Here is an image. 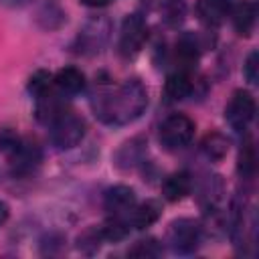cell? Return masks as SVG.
<instances>
[{
    "label": "cell",
    "mask_w": 259,
    "mask_h": 259,
    "mask_svg": "<svg viewBox=\"0 0 259 259\" xmlns=\"http://www.w3.org/2000/svg\"><path fill=\"white\" fill-rule=\"evenodd\" d=\"M93 113L107 125L136 121L148 107V91L138 79H127L117 87L99 89L91 101Z\"/></svg>",
    "instance_id": "cell-1"
},
{
    "label": "cell",
    "mask_w": 259,
    "mask_h": 259,
    "mask_svg": "<svg viewBox=\"0 0 259 259\" xmlns=\"http://www.w3.org/2000/svg\"><path fill=\"white\" fill-rule=\"evenodd\" d=\"M192 138H194V121L184 113H172L160 125V142L170 152L186 148L192 142Z\"/></svg>",
    "instance_id": "cell-2"
},
{
    "label": "cell",
    "mask_w": 259,
    "mask_h": 259,
    "mask_svg": "<svg viewBox=\"0 0 259 259\" xmlns=\"http://www.w3.org/2000/svg\"><path fill=\"white\" fill-rule=\"evenodd\" d=\"M51 142L59 150H71L81 144L85 138V121L75 115L73 111H65L61 117H57L51 125Z\"/></svg>",
    "instance_id": "cell-3"
},
{
    "label": "cell",
    "mask_w": 259,
    "mask_h": 259,
    "mask_svg": "<svg viewBox=\"0 0 259 259\" xmlns=\"http://www.w3.org/2000/svg\"><path fill=\"white\" fill-rule=\"evenodd\" d=\"M202 229L194 219H178L168 229V247L176 255H190L200 245Z\"/></svg>",
    "instance_id": "cell-4"
},
{
    "label": "cell",
    "mask_w": 259,
    "mask_h": 259,
    "mask_svg": "<svg viewBox=\"0 0 259 259\" xmlns=\"http://www.w3.org/2000/svg\"><path fill=\"white\" fill-rule=\"evenodd\" d=\"M146 36H148V26H146V20L142 14H127L125 20L121 22V32H119V55L130 59V57H136L144 42H146Z\"/></svg>",
    "instance_id": "cell-5"
},
{
    "label": "cell",
    "mask_w": 259,
    "mask_h": 259,
    "mask_svg": "<svg viewBox=\"0 0 259 259\" xmlns=\"http://www.w3.org/2000/svg\"><path fill=\"white\" fill-rule=\"evenodd\" d=\"M255 117V99L249 91L245 89H237L233 93V97L227 103L225 109V119L229 121V125L237 132L247 130V125L253 121Z\"/></svg>",
    "instance_id": "cell-6"
},
{
    "label": "cell",
    "mask_w": 259,
    "mask_h": 259,
    "mask_svg": "<svg viewBox=\"0 0 259 259\" xmlns=\"http://www.w3.org/2000/svg\"><path fill=\"white\" fill-rule=\"evenodd\" d=\"M40 148L34 144V142H28V140H22L10 154H8V160H10V172L14 176H26L30 174L38 164H40Z\"/></svg>",
    "instance_id": "cell-7"
},
{
    "label": "cell",
    "mask_w": 259,
    "mask_h": 259,
    "mask_svg": "<svg viewBox=\"0 0 259 259\" xmlns=\"http://www.w3.org/2000/svg\"><path fill=\"white\" fill-rule=\"evenodd\" d=\"M109 36V22L105 18H95L87 22V26L79 32V51L85 55L99 53Z\"/></svg>",
    "instance_id": "cell-8"
},
{
    "label": "cell",
    "mask_w": 259,
    "mask_h": 259,
    "mask_svg": "<svg viewBox=\"0 0 259 259\" xmlns=\"http://www.w3.org/2000/svg\"><path fill=\"white\" fill-rule=\"evenodd\" d=\"M103 204H105V210L109 214L130 217L132 208L136 206V190L125 186V184L111 186L103 196Z\"/></svg>",
    "instance_id": "cell-9"
},
{
    "label": "cell",
    "mask_w": 259,
    "mask_h": 259,
    "mask_svg": "<svg viewBox=\"0 0 259 259\" xmlns=\"http://www.w3.org/2000/svg\"><path fill=\"white\" fill-rule=\"evenodd\" d=\"M67 109V103H65V95L63 93H53L51 89L47 93H42L40 97H36V119L51 125L57 117H61Z\"/></svg>",
    "instance_id": "cell-10"
},
{
    "label": "cell",
    "mask_w": 259,
    "mask_h": 259,
    "mask_svg": "<svg viewBox=\"0 0 259 259\" xmlns=\"http://www.w3.org/2000/svg\"><path fill=\"white\" fill-rule=\"evenodd\" d=\"M233 0H196V16L206 26H219L231 12Z\"/></svg>",
    "instance_id": "cell-11"
},
{
    "label": "cell",
    "mask_w": 259,
    "mask_h": 259,
    "mask_svg": "<svg viewBox=\"0 0 259 259\" xmlns=\"http://www.w3.org/2000/svg\"><path fill=\"white\" fill-rule=\"evenodd\" d=\"M53 83L59 93H63L65 97H71L85 89V75L77 67H63L53 77Z\"/></svg>",
    "instance_id": "cell-12"
},
{
    "label": "cell",
    "mask_w": 259,
    "mask_h": 259,
    "mask_svg": "<svg viewBox=\"0 0 259 259\" xmlns=\"http://www.w3.org/2000/svg\"><path fill=\"white\" fill-rule=\"evenodd\" d=\"M231 20L233 26L239 34L249 36L253 26H255V18H257V10H255V2L253 0H239L237 4L231 6Z\"/></svg>",
    "instance_id": "cell-13"
},
{
    "label": "cell",
    "mask_w": 259,
    "mask_h": 259,
    "mask_svg": "<svg viewBox=\"0 0 259 259\" xmlns=\"http://www.w3.org/2000/svg\"><path fill=\"white\" fill-rule=\"evenodd\" d=\"M144 154H146V140L144 138H134L130 142H125L113 156V162L117 168H123V170H130L134 166H138L142 160H144Z\"/></svg>",
    "instance_id": "cell-14"
},
{
    "label": "cell",
    "mask_w": 259,
    "mask_h": 259,
    "mask_svg": "<svg viewBox=\"0 0 259 259\" xmlns=\"http://www.w3.org/2000/svg\"><path fill=\"white\" fill-rule=\"evenodd\" d=\"M192 93V79L188 71H174L172 75H168L166 83H164V95L168 101H180L186 99Z\"/></svg>",
    "instance_id": "cell-15"
},
{
    "label": "cell",
    "mask_w": 259,
    "mask_h": 259,
    "mask_svg": "<svg viewBox=\"0 0 259 259\" xmlns=\"http://www.w3.org/2000/svg\"><path fill=\"white\" fill-rule=\"evenodd\" d=\"M160 214H162V204L158 200H146V202L134 206L127 219H130V225L132 227L144 231V229L152 227L160 219Z\"/></svg>",
    "instance_id": "cell-16"
},
{
    "label": "cell",
    "mask_w": 259,
    "mask_h": 259,
    "mask_svg": "<svg viewBox=\"0 0 259 259\" xmlns=\"http://www.w3.org/2000/svg\"><path fill=\"white\" fill-rule=\"evenodd\" d=\"M190 186H192L190 174L184 172V170H180V172L170 174V176L162 182V194H164L166 200L178 202V200H182V198L190 192Z\"/></svg>",
    "instance_id": "cell-17"
},
{
    "label": "cell",
    "mask_w": 259,
    "mask_h": 259,
    "mask_svg": "<svg viewBox=\"0 0 259 259\" xmlns=\"http://www.w3.org/2000/svg\"><path fill=\"white\" fill-rule=\"evenodd\" d=\"M176 63L180 71H190L198 61V40L194 34H182L176 40Z\"/></svg>",
    "instance_id": "cell-18"
},
{
    "label": "cell",
    "mask_w": 259,
    "mask_h": 259,
    "mask_svg": "<svg viewBox=\"0 0 259 259\" xmlns=\"http://www.w3.org/2000/svg\"><path fill=\"white\" fill-rule=\"evenodd\" d=\"M257 170V154H255V144L251 138H245L241 150H239V158H237V172L241 178L251 180L255 176Z\"/></svg>",
    "instance_id": "cell-19"
},
{
    "label": "cell",
    "mask_w": 259,
    "mask_h": 259,
    "mask_svg": "<svg viewBox=\"0 0 259 259\" xmlns=\"http://www.w3.org/2000/svg\"><path fill=\"white\" fill-rule=\"evenodd\" d=\"M200 150H202V154H204L208 160L221 162V160L227 156V152H229V140H227L223 134H219V132H210V134H206V136L202 138Z\"/></svg>",
    "instance_id": "cell-20"
},
{
    "label": "cell",
    "mask_w": 259,
    "mask_h": 259,
    "mask_svg": "<svg viewBox=\"0 0 259 259\" xmlns=\"http://www.w3.org/2000/svg\"><path fill=\"white\" fill-rule=\"evenodd\" d=\"M99 229H101L103 239L115 243V241H121V239L127 237V233H130V219L121 217V214H109L107 221Z\"/></svg>",
    "instance_id": "cell-21"
},
{
    "label": "cell",
    "mask_w": 259,
    "mask_h": 259,
    "mask_svg": "<svg viewBox=\"0 0 259 259\" xmlns=\"http://www.w3.org/2000/svg\"><path fill=\"white\" fill-rule=\"evenodd\" d=\"M160 12H162V20L168 26L176 28L186 18V2L184 0H162Z\"/></svg>",
    "instance_id": "cell-22"
},
{
    "label": "cell",
    "mask_w": 259,
    "mask_h": 259,
    "mask_svg": "<svg viewBox=\"0 0 259 259\" xmlns=\"http://www.w3.org/2000/svg\"><path fill=\"white\" fill-rule=\"evenodd\" d=\"M51 85H53V75H51L49 71H45V69H38V71H34V73L30 75L26 89H28V93L36 99V97H40L42 93H47V91L51 89Z\"/></svg>",
    "instance_id": "cell-23"
},
{
    "label": "cell",
    "mask_w": 259,
    "mask_h": 259,
    "mask_svg": "<svg viewBox=\"0 0 259 259\" xmlns=\"http://www.w3.org/2000/svg\"><path fill=\"white\" fill-rule=\"evenodd\" d=\"M53 18H57L59 22H63V20H65V12H63L53 0H47V2L42 4V8L38 10V22H40V26H45V28H57V24L53 22Z\"/></svg>",
    "instance_id": "cell-24"
},
{
    "label": "cell",
    "mask_w": 259,
    "mask_h": 259,
    "mask_svg": "<svg viewBox=\"0 0 259 259\" xmlns=\"http://www.w3.org/2000/svg\"><path fill=\"white\" fill-rule=\"evenodd\" d=\"M127 255H132V257H146V259L160 257L162 255V245L156 239H142V241H138L127 251Z\"/></svg>",
    "instance_id": "cell-25"
},
{
    "label": "cell",
    "mask_w": 259,
    "mask_h": 259,
    "mask_svg": "<svg viewBox=\"0 0 259 259\" xmlns=\"http://www.w3.org/2000/svg\"><path fill=\"white\" fill-rule=\"evenodd\" d=\"M101 241H103L101 229H97V227L87 229L83 235H79V249L85 251V253H93L95 249H99V243Z\"/></svg>",
    "instance_id": "cell-26"
},
{
    "label": "cell",
    "mask_w": 259,
    "mask_h": 259,
    "mask_svg": "<svg viewBox=\"0 0 259 259\" xmlns=\"http://www.w3.org/2000/svg\"><path fill=\"white\" fill-rule=\"evenodd\" d=\"M22 142V138L12 130V127H0V150L8 156L18 144Z\"/></svg>",
    "instance_id": "cell-27"
},
{
    "label": "cell",
    "mask_w": 259,
    "mask_h": 259,
    "mask_svg": "<svg viewBox=\"0 0 259 259\" xmlns=\"http://www.w3.org/2000/svg\"><path fill=\"white\" fill-rule=\"evenodd\" d=\"M257 69H259V53L257 51H251L245 65H243V73H245V79L251 83V85H257Z\"/></svg>",
    "instance_id": "cell-28"
},
{
    "label": "cell",
    "mask_w": 259,
    "mask_h": 259,
    "mask_svg": "<svg viewBox=\"0 0 259 259\" xmlns=\"http://www.w3.org/2000/svg\"><path fill=\"white\" fill-rule=\"evenodd\" d=\"M81 4L89 6V8H103L107 4H111V0H79Z\"/></svg>",
    "instance_id": "cell-29"
},
{
    "label": "cell",
    "mask_w": 259,
    "mask_h": 259,
    "mask_svg": "<svg viewBox=\"0 0 259 259\" xmlns=\"http://www.w3.org/2000/svg\"><path fill=\"white\" fill-rule=\"evenodd\" d=\"M8 214H10V208H8V204L4 202V200H0V227L8 221Z\"/></svg>",
    "instance_id": "cell-30"
},
{
    "label": "cell",
    "mask_w": 259,
    "mask_h": 259,
    "mask_svg": "<svg viewBox=\"0 0 259 259\" xmlns=\"http://www.w3.org/2000/svg\"><path fill=\"white\" fill-rule=\"evenodd\" d=\"M2 4H10V6H14V4H20V2H24V0H0Z\"/></svg>",
    "instance_id": "cell-31"
}]
</instances>
